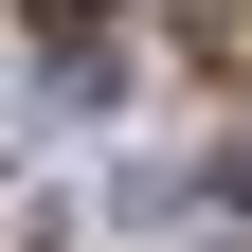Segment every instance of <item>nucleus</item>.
Masks as SVG:
<instances>
[{
	"mask_svg": "<svg viewBox=\"0 0 252 252\" xmlns=\"http://www.w3.org/2000/svg\"><path fill=\"white\" fill-rule=\"evenodd\" d=\"M216 198H234V216H252V144H234V162H216Z\"/></svg>",
	"mask_w": 252,
	"mask_h": 252,
	"instance_id": "1",
	"label": "nucleus"
}]
</instances>
